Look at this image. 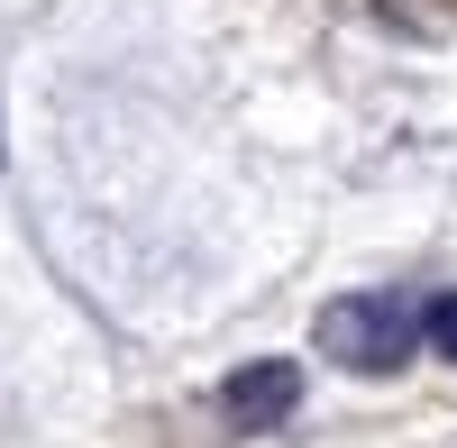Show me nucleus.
I'll list each match as a JSON object with an SVG mask.
<instances>
[{
    "instance_id": "obj_1",
    "label": "nucleus",
    "mask_w": 457,
    "mask_h": 448,
    "mask_svg": "<svg viewBox=\"0 0 457 448\" xmlns=\"http://www.w3.org/2000/svg\"><path fill=\"white\" fill-rule=\"evenodd\" d=\"M411 339H421V311H411L403 293H348V303L320 311V348H329L338 366H357V376H385V366H403Z\"/></svg>"
},
{
    "instance_id": "obj_2",
    "label": "nucleus",
    "mask_w": 457,
    "mask_h": 448,
    "mask_svg": "<svg viewBox=\"0 0 457 448\" xmlns=\"http://www.w3.org/2000/svg\"><path fill=\"white\" fill-rule=\"evenodd\" d=\"M220 402H228L247 430H265V421H284L293 402H302V376H293V357H265V366H247V376H228Z\"/></svg>"
},
{
    "instance_id": "obj_3",
    "label": "nucleus",
    "mask_w": 457,
    "mask_h": 448,
    "mask_svg": "<svg viewBox=\"0 0 457 448\" xmlns=\"http://www.w3.org/2000/svg\"><path fill=\"white\" fill-rule=\"evenodd\" d=\"M421 339L457 366V293H439V303H421Z\"/></svg>"
}]
</instances>
